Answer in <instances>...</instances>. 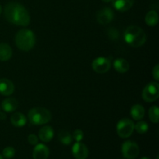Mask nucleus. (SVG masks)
I'll list each match as a JSON object with an SVG mask.
<instances>
[{"instance_id": "1", "label": "nucleus", "mask_w": 159, "mask_h": 159, "mask_svg": "<svg viewBox=\"0 0 159 159\" xmlns=\"http://www.w3.org/2000/svg\"><path fill=\"white\" fill-rule=\"evenodd\" d=\"M5 17L8 22L17 26H26L30 22L28 11L23 5L18 2H9L5 6Z\"/></svg>"}, {"instance_id": "2", "label": "nucleus", "mask_w": 159, "mask_h": 159, "mask_svg": "<svg viewBox=\"0 0 159 159\" xmlns=\"http://www.w3.org/2000/svg\"><path fill=\"white\" fill-rule=\"evenodd\" d=\"M146 34L141 27L130 26L124 32V40L133 48L141 47L146 41Z\"/></svg>"}, {"instance_id": "3", "label": "nucleus", "mask_w": 159, "mask_h": 159, "mask_svg": "<svg viewBox=\"0 0 159 159\" xmlns=\"http://www.w3.org/2000/svg\"><path fill=\"white\" fill-rule=\"evenodd\" d=\"M35 36L33 31L29 29H22L16 34V45L20 50L29 51L35 45Z\"/></svg>"}, {"instance_id": "4", "label": "nucleus", "mask_w": 159, "mask_h": 159, "mask_svg": "<svg viewBox=\"0 0 159 159\" xmlns=\"http://www.w3.org/2000/svg\"><path fill=\"white\" fill-rule=\"evenodd\" d=\"M30 122L34 125H43L51 120V113L48 110L42 107L31 109L28 113Z\"/></svg>"}, {"instance_id": "5", "label": "nucleus", "mask_w": 159, "mask_h": 159, "mask_svg": "<svg viewBox=\"0 0 159 159\" xmlns=\"http://www.w3.org/2000/svg\"><path fill=\"white\" fill-rule=\"evenodd\" d=\"M134 130V124L131 120L124 118L116 124V133L120 138H127L131 136Z\"/></svg>"}, {"instance_id": "6", "label": "nucleus", "mask_w": 159, "mask_h": 159, "mask_svg": "<svg viewBox=\"0 0 159 159\" xmlns=\"http://www.w3.org/2000/svg\"><path fill=\"white\" fill-rule=\"evenodd\" d=\"M159 96V85L158 82H150L144 87L142 92V98L145 102H155Z\"/></svg>"}, {"instance_id": "7", "label": "nucleus", "mask_w": 159, "mask_h": 159, "mask_svg": "<svg viewBox=\"0 0 159 159\" xmlns=\"http://www.w3.org/2000/svg\"><path fill=\"white\" fill-rule=\"evenodd\" d=\"M121 152L126 159H135L140 153L138 144L131 141H127L122 144Z\"/></svg>"}, {"instance_id": "8", "label": "nucleus", "mask_w": 159, "mask_h": 159, "mask_svg": "<svg viewBox=\"0 0 159 159\" xmlns=\"http://www.w3.org/2000/svg\"><path fill=\"white\" fill-rule=\"evenodd\" d=\"M93 69L99 74H104L110 69L111 62L107 57H99L95 59L92 64Z\"/></svg>"}, {"instance_id": "9", "label": "nucleus", "mask_w": 159, "mask_h": 159, "mask_svg": "<svg viewBox=\"0 0 159 159\" xmlns=\"http://www.w3.org/2000/svg\"><path fill=\"white\" fill-rule=\"evenodd\" d=\"M114 18L113 11L109 7H104L99 9L96 13V20L101 25H107L110 23Z\"/></svg>"}, {"instance_id": "10", "label": "nucleus", "mask_w": 159, "mask_h": 159, "mask_svg": "<svg viewBox=\"0 0 159 159\" xmlns=\"http://www.w3.org/2000/svg\"><path fill=\"white\" fill-rule=\"evenodd\" d=\"M71 152L75 159H86L89 155V150L86 145L81 142H76L73 145Z\"/></svg>"}, {"instance_id": "11", "label": "nucleus", "mask_w": 159, "mask_h": 159, "mask_svg": "<svg viewBox=\"0 0 159 159\" xmlns=\"http://www.w3.org/2000/svg\"><path fill=\"white\" fill-rule=\"evenodd\" d=\"M49 148L43 144H37L33 151L34 159H48L49 157Z\"/></svg>"}, {"instance_id": "12", "label": "nucleus", "mask_w": 159, "mask_h": 159, "mask_svg": "<svg viewBox=\"0 0 159 159\" xmlns=\"http://www.w3.org/2000/svg\"><path fill=\"white\" fill-rule=\"evenodd\" d=\"M113 6L119 12H126L131 9L134 0H112Z\"/></svg>"}, {"instance_id": "13", "label": "nucleus", "mask_w": 159, "mask_h": 159, "mask_svg": "<svg viewBox=\"0 0 159 159\" xmlns=\"http://www.w3.org/2000/svg\"><path fill=\"white\" fill-rule=\"evenodd\" d=\"M13 83L7 79H0V94L3 96H10L14 92Z\"/></svg>"}, {"instance_id": "14", "label": "nucleus", "mask_w": 159, "mask_h": 159, "mask_svg": "<svg viewBox=\"0 0 159 159\" xmlns=\"http://www.w3.org/2000/svg\"><path fill=\"white\" fill-rule=\"evenodd\" d=\"M39 138L43 142H49L54 137V130L51 126H44L39 130Z\"/></svg>"}, {"instance_id": "15", "label": "nucleus", "mask_w": 159, "mask_h": 159, "mask_svg": "<svg viewBox=\"0 0 159 159\" xmlns=\"http://www.w3.org/2000/svg\"><path fill=\"white\" fill-rule=\"evenodd\" d=\"M18 101L14 98H7L2 102V108L6 113H12L18 108Z\"/></svg>"}, {"instance_id": "16", "label": "nucleus", "mask_w": 159, "mask_h": 159, "mask_svg": "<svg viewBox=\"0 0 159 159\" xmlns=\"http://www.w3.org/2000/svg\"><path fill=\"white\" fill-rule=\"evenodd\" d=\"M12 51L11 47L6 43H0V61H7L12 57Z\"/></svg>"}, {"instance_id": "17", "label": "nucleus", "mask_w": 159, "mask_h": 159, "mask_svg": "<svg viewBox=\"0 0 159 159\" xmlns=\"http://www.w3.org/2000/svg\"><path fill=\"white\" fill-rule=\"evenodd\" d=\"M113 68L117 72L125 73L130 68L128 61L124 58H117L113 61Z\"/></svg>"}, {"instance_id": "18", "label": "nucleus", "mask_w": 159, "mask_h": 159, "mask_svg": "<svg viewBox=\"0 0 159 159\" xmlns=\"http://www.w3.org/2000/svg\"><path fill=\"white\" fill-rule=\"evenodd\" d=\"M11 123L16 127H22L26 125L27 119L24 114L22 113H15L12 115L10 118Z\"/></svg>"}, {"instance_id": "19", "label": "nucleus", "mask_w": 159, "mask_h": 159, "mask_svg": "<svg viewBox=\"0 0 159 159\" xmlns=\"http://www.w3.org/2000/svg\"><path fill=\"white\" fill-rule=\"evenodd\" d=\"M144 114H145L144 108L140 104H135L130 110V115L135 120H141L144 118Z\"/></svg>"}, {"instance_id": "20", "label": "nucleus", "mask_w": 159, "mask_h": 159, "mask_svg": "<svg viewBox=\"0 0 159 159\" xmlns=\"http://www.w3.org/2000/svg\"><path fill=\"white\" fill-rule=\"evenodd\" d=\"M146 24L150 26H155L158 23V15L156 11L151 10L145 16Z\"/></svg>"}, {"instance_id": "21", "label": "nucleus", "mask_w": 159, "mask_h": 159, "mask_svg": "<svg viewBox=\"0 0 159 159\" xmlns=\"http://www.w3.org/2000/svg\"><path fill=\"white\" fill-rule=\"evenodd\" d=\"M58 139L63 144L68 145L72 141V136L67 130H61L58 134Z\"/></svg>"}, {"instance_id": "22", "label": "nucleus", "mask_w": 159, "mask_h": 159, "mask_svg": "<svg viewBox=\"0 0 159 159\" xmlns=\"http://www.w3.org/2000/svg\"><path fill=\"white\" fill-rule=\"evenodd\" d=\"M149 118H150L151 121L155 124H158V107L157 106H153L150 108L148 111Z\"/></svg>"}, {"instance_id": "23", "label": "nucleus", "mask_w": 159, "mask_h": 159, "mask_svg": "<svg viewBox=\"0 0 159 159\" xmlns=\"http://www.w3.org/2000/svg\"><path fill=\"white\" fill-rule=\"evenodd\" d=\"M134 129L138 134H145L148 130V124L144 121H139L134 125Z\"/></svg>"}, {"instance_id": "24", "label": "nucleus", "mask_w": 159, "mask_h": 159, "mask_svg": "<svg viewBox=\"0 0 159 159\" xmlns=\"http://www.w3.org/2000/svg\"><path fill=\"white\" fill-rule=\"evenodd\" d=\"M16 150L12 147H6L2 151V157L6 159H11L15 156Z\"/></svg>"}, {"instance_id": "25", "label": "nucleus", "mask_w": 159, "mask_h": 159, "mask_svg": "<svg viewBox=\"0 0 159 159\" xmlns=\"http://www.w3.org/2000/svg\"><path fill=\"white\" fill-rule=\"evenodd\" d=\"M107 35L112 40H116L119 38V32L116 28H110L107 31Z\"/></svg>"}, {"instance_id": "26", "label": "nucleus", "mask_w": 159, "mask_h": 159, "mask_svg": "<svg viewBox=\"0 0 159 159\" xmlns=\"http://www.w3.org/2000/svg\"><path fill=\"white\" fill-rule=\"evenodd\" d=\"M84 138V134L83 131L80 129H77L74 131L73 133V138L76 141V142H80Z\"/></svg>"}, {"instance_id": "27", "label": "nucleus", "mask_w": 159, "mask_h": 159, "mask_svg": "<svg viewBox=\"0 0 159 159\" xmlns=\"http://www.w3.org/2000/svg\"><path fill=\"white\" fill-rule=\"evenodd\" d=\"M27 139L28 142L30 144H32V145H36V144H38V138L37 137V135L34 134H30L29 136H28Z\"/></svg>"}, {"instance_id": "28", "label": "nucleus", "mask_w": 159, "mask_h": 159, "mask_svg": "<svg viewBox=\"0 0 159 159\" xmlns=\"http://www.w3.org/2000/svg\"><path fill=\"white\" fill-rule=\"evenodd\" d=\"M152 75L156 81L159 80V65H156L152 70Z\"/></svg>"}, {"instance_id": "29", "label": "nucleus", "mask_w": 159, "mask_h": 159, "mask_svg": "<svg viewBox=\"0 0 159 159\" xmlns=\"http://www.w3.org/2000/svg\"><path fill=\"white\" fill-rule=\"evenodd\" d=\"M6 115H5L3 113H2V112H0V119L5 120V119H6Z\"/></svg>"}, {"instance_id": "30", "label": "nucleus", "mask_w": 159, "mask_h": 159, "mask_svg": "<svg viewBox=\"0 0 159 159\" xmlns=\"http://www.w3.org/2000/svg\"><path fill=\"white\" fill-rule=\"evenodd\" d=\"M102 2H112V0H102Z\"/></svg>"}, {"instance_id": "31", "label": "nucleus", "mask_w": 159, "mask_h": 159, "mask_svg": "<svg viewBox=\"0 0 159 159\" xmlns=\"http://www.w3.org/2000/svg\"><path fill=\"white\" fill-rule=\"evenodd\" d=\"M141 159H151V158H148V157H143V158H141Z\"/></svg>"}, {"instance_id": "32", "label": "nucleus", "mask_w": 159, "mask_h": 159, "mask_svg": "<svg viewBox=\"0 0 159 159\" xmlns=\"http://www.w3.org/2000/svg\"><path fill=\"white\" fill-rule=\"evenodd\" d=\"M1 12H2V6L1 5H0V13H1Z\"/></svg>"}, {"instance_id": "33", "label": "nucleus", "mask_w": 159, "mask_h": 159, "mask_svg": "<svg viewBox=\"0 0 159 159\" xmlns=\"http://www.w3.org/2000/svg\"><path fill=\"white\" fill-rule=\"evenodd\" d=\"M0 159H3V157H2V155H0Z\"/></svg>"}, {"instance_id": "34", "label": "nucleus", "mask_w": 159, "mask_h": 159, "mask_svg": "<svg viewBox=\"0 0 159 159\" xmlns=\"http://www.w3.org/2000/svg\"><path fill=\"white\" fill-rule=\"evenodd\" d=\"M156 159H159V157H158V156H157V158H156Z\"/></svg>"}]
</instances>
